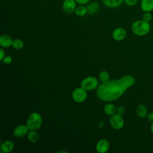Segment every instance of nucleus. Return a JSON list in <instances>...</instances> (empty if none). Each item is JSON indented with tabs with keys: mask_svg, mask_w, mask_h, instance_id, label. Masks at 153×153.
<instances>
[{
	"mask_svg": "<svg viewBox=\"0 0 153 153\" xmlns=\"http://www.w3.org/2000/svg\"><path fill=\"white\" fill-rule=\"evenodd\" d=\"M136 80L131 75H126L119 79L109 80L99 84L96 94L99 99L112 102L121 97L126 91L135 84Z\"/></svg>",
	"mask_w": 153,
	"mask_h": 153,
	"instance_id": "f257e3e1",
	"label": "nucleus"
},
{
	"mask_svg": "<svg viewBox=\"0 0 153 153\" xmlns=\"http://www.w3.org/2000/svg\"><path fill=\"white\" fill-rule=\"evenodd\" d=\"M151 26L149 22L142 20L134 21L131 25V30L133 33L139 36L146 35L150 31Z\"/></svg>",
	"mask_w": 153,
	"mask_h": 153,
	"instance_id": "f03ea898",
	"label": "nucleus"
},
{
	"mask_svg": "<svg viewBox=\"0 0 153 153\" xmlns=\"http://www.w3.org/2000/svg\"><path fill=\"white\" fill-rule=\"evenodd\" d=\"M42 119L41 115L38 112H32L28 117L26 125L29 130H38L41 126Z\"/></svg>",
	"mask_w": 153,
	"mask_h": 153,
	"instance_id": "7ed1b4c3",
	"label": "nucleus"
},
{
	"mask_svg": "<svg viewBox=\"0 0 153 153\" xmlns=\"http://www.w3.org/2000/svg\"><path fill=\"white\" fill-rule=\"evenodd\" d=\"M99 81L94 76H88L83 79L81 82V87L87 91L93 90L97 88Z\"/></svg>",
	"mask_w": 153,
	"mask_h": 153,
	"instance_id": "20e7f679",
	"label": "nucleus"
},
{
	"mask_svg": "<svg viewBox=\"0 0 153 153\" xmlns=\"http://www.w3.org/2000/svg\"><path fill=\"white\" fill-rule=\"evenodd\" d=\"M73 100L76 103H82L84 102L87 97V90L83 88L78 87L75 88L72 94Z\"/></svg>",
	"mask_w": 153,
	"mask_h": 153,
	"instance_id": "39448f33",
	"label": "nucleus"
},
{
	"mask_svg": "<svg viewBox=\"0 0 153 153\" xmlns=\"http://www.w3.org/2000/svg\"><path fill=\"white\" fill-rule=\"evenodd\" d=\"M109 123L113 128L115 130H120L124 127V120L121 115L117 113L111 115Z\"/></svg>",
	"mask_w": 153,
	"mask_h": 153,
	"instance_id": "423d86ee",
	"label": "nucleus"
},
{
	"mask_svg": "<svg viewBox=\"0 0 153 153\" xmlns=\"http://www.w3.org/2000/svg\"><path fill=\"white\" fill-rule=\"evenodd\" d=\"M76 4L75 0H64L62 3V9L65 13L71 14L74 13Z\"/></svg>",
	"mask_w": 153,
	"mask_h": 153,
	"instance_id": "0eeeda50",
	"label": "nucleus"
},
{
	"mask_svg": "<svg viewBox=\"0 0 153 153\" xmlns=\"http://www.w3.org/2000/svg\"><path fill=\"white\" fill-rule=\"evenodd\" d=\"M110 147L109 141L105 139H102L99 140L96 145V149L99 153H105L106 152Z\"/></svg>",
	"mask_w": 153,
	"mask_h": 153,
	"instance_id": "6e6552de",
	"label": "nucleus"
},
{
	"mask_svg": "<svg viewBox=\"0 0 153 153\" xmlns=\"http://www.w3.org/2000/svg\"><path fill=\"white\" fill-rule=\"evenodd\" d=\"M112 38L117 41H120L127 36V31L123 27H117L112 32Z\"/></svg>",
	"mask_w": 153,
	"mask_h": 153,
	"instance_id": "1a4fd4ad",
	"label": "nucleus"
},
{
	"mask_svg": "<svg viewBox=\"0 0 153 153\" xmlns=\"http://www.w3.org/2000/svg\"><path fill=\"white\" fill-rule=\"evenodd\" d=\"M29 131V129L27 125L21 124L17 126L14 131L13 135L16 137H22L25 135H26Z\"/></svg>",
	"mask_w": 153,
	"mask_h": 153,
	"instance_id": "9d476101",
	"label": "nucleus"
},
{
	"mask_svg": "<svg viewBox=\"0 0 153 153\" xmlns=\"http://www.w3.org/2000/svg\"><path fill=\"white\" fill-rule=\"evenodd\" d=\"M14 145L13 142L11 140H7L2 142L1 144V151L3 153H10L14 149Z\"/></svg>",
	"mask_w": 153,
	"mask_h": 153,
	"instance_id": "9b49d317",
	"label": "nucleus"
},
{
	"mask_svg": "<svg viewBox=\"0 0 153 153\" xmlns=\"http://www.w3.org/2000/svg\"><path fill=\"white\" fill-rule=\"evenodd\" d=\"M13 40L8 34H2L0 36V45L4 48H8L12 45Z\"/></svg>",
	"mask_w": 153,
	"mask_h": 153,
	"instance_id": "f8f14e48",
	"label": "nucleus"
},
{
	"mask_svg": "<svg viewBox=\"0 0 153 153\" xmlns=\"http://www.w3.org/2000/svg\"><path fill=\"white\" fill-rule=\"evenodd\" d=\"M140 7L143 12H151L153 10V0H141Z\"/></svg>",
	"mask_w": 153,
	"mask_h": 153,
	"instance_id": "ddd939ff",
	"label": "nucleus"
},
{
	"mask_svg": "<svg viewBox=\"0 0 153 153\" xmlns=\"http://www.w3.org/2000/svg\"><path fill=\"white\" fill-rule=\"evenodd\" d=\"M86 8L87 10V14L90 15H93L98 12L100 6L99 3L94 1L87 4Z\"/></svg>",
	"mask_w": 153,
	"mask_h": 153,
	"instance_id": "4468645a",
	"label": "nucleus"
},
{
	"mask_svg": "<svg viewBox=\"0 0 153 153\" xmlns=\"http://www.w3.org/2000/svg\"><path fill=\"white\" fill-rule=\"evenodd\" d=\"M102 1L106 7L111 8H117L124 2V0H102Z\"/></svg>",
	"mask_w": 153,
	"mask_h": 153,
	"instance_id": "2eb2a0df",
	"label": "nucleus"
},
{
	"mask_svg": "<svg viewBox=\"0 0 153 153\" xmlns=\"http://www.w3.org/2000/svg\"><path fill=\"white\" fill-rule=\"evenodd\" d=\"M27 136L28 140L32 143H36V142L38 141L39 139V134L36 132V130H29L28 133L27 134Z\"/></svg>",
	"mask_w": 153,
	"mask_h": 153,
	"instance_id": "dca6fc26",
	"label": "nucleus"
},
{
	"mask_svg": "<svg viewBox=\"0 0 153 153\" xmlns=\"http://www.w3.org/2000/svg\"><path fill=\"white\" fill-rule=\"evenodd\" d=\"M105 113L109 116H111L117 112V107L112 103H108L104 106Z\"/></svg>",
	"mask_w": 153,
	"mask_h": 153,
	"instance_id": "f3484780",
	"label": "nucleus"
},
{
	"mask_svg": "<svg viewBox=\"0 0 153 153\" xmlns=\"http://www.w3.org/2000/svg\"><path fill=\"white\" fill-rule=\"evenodd\" d=\"M136 113L137 114V115L142 118H143L145 117H146L147 114H148V111H147V108H146V106L144 105L140 104L139 105L136 109Z\"/></svg>",
	"mask_w": 153,
	"mask_h": 153,
	"instance_id": "a211bd4d",
	"label": "nucleus"
},
{
	"mask_svg": "<svg viewBox=\"0 0 153 153\" xmlns=\"http://www.w3.org/2000/svg\"><path fill=\"white\" fill-rule=\"evenodd\" d=\"M74 13L75 15L78 17H83L87 14V10L86 7L84 6V5H79L76 7Z\"/></svg>",
	"mask_w": 153,
	"mask_h": 153,
	"instance_id": "6ab92c4d",
	"label": "nucleus"
},
{
	"mask_svg": "<svg viewBox=\"0 0 153 153\" xmlns=\"http://www.w3.org/2000/svg\"><path fill=\"white\" fill-rule=\"evenodd\" d=\"M11 46L16 50H21L24 47V42L21 39L16 38L13 40Z\"/></svg>",
	"mask_w": 153,
	"mask_h": 153,
	"instance_id": "aec40b11",
	"label": "nucleus"
},
{
	"mask_svg": "<svg viewBox=\"0 0 153 153\" xmlns=\"http://www.w3.org/2000/svg\"><path fill=\"white\" fill-rule=\"evenodd\" d=\"M99 79L102 82H107L110 79V74L106 71H102L99 74Z\"/></svg>",
	"mask_w": 153,
	"mask_h": 153,
	"instance_id": "412c9836",
	"label": "nucleus"
},
{
	"mask_svg": "<svg viewBox=\"0 0 153 153\" xmlns=\"http://www.w3.org/2000/svg\"><path fill=\"white\" fill-rule=\"evenodd\" d=\"M152 18V16L150 12H144L142 16V19L146 22H149Z\"/></svg>",
	"mask_w": 153,
	"mask_h": 153,
	"instance_id": "4be33fe9",
	"label": "nucleus"
},
{
	"mask_svg": "<svg viewBox=\"0 0 153 153\" xmlns=\"http://www.w3.org/2000/svg\"><path fill=\"white\" fill-rule=\"evenodd\" d=\"M138 0H124L125 4L129 7H133L137 4Z\"/></svg>",
	"mask_w": 153,
	"mask_h": 153,
	"instance_id": "5701e85b",
	"label": "nucleus"
},
{
	"mask_svg": "<svg viewBox=\"0 0 153 153\" xmlns=\"http://www.w3.org/2000/svg\"><path fill=\"white\" fill-rule=\"evenodd\" d=\"M126 112V109L124 106H119L117 108V113L123 115Z\"/></svg>",
	"mask_w": 153,
	"mask_h": 153,
	"instance_id": "b1692460",
	"label": "nucleus"
},
{
	"mask_svg": "<svg viewBox=\"0 0 153 153\" xmlns=\"http://www.w3.org/2000/svg\"><path fill=\"white\" fill-rule=\"evenodd\" d=\"M12 57L10 56H5L4 57V59H3V60L2 61L5 64H7V65H9L10 64L11 62H12Z\"/></svg>",
	"mask_w": 153,
	"mask_h": 153,
	"instance_id": "393cba45",
	"label": "nucleus"
},
{
	"mask_svg": "<svg viewBox=\"0 0 153 153\" xmlns=\"http://www.w3.org/2000/svg\"><path fill=\"white\" fill-rule=\"evenodd\" d=\"M77 4L79 5H85L88 4L91 0H75Z\"/></svg>",
	"mask_w": 153,
	"mask_h": 153,
	"instance_id": "a878e982",
	"label": "nucleus"
},
{
	"mask_svg": "<svg viewBox=\"0 0 153 153\" xmlns=\"http://www.w3.org/2000/svg\"><path fill=\"white\" fill-rule=\"evenodd\" d=\"M5 57V51L3 50L2 48H0V60H1V61H2Z\"/></svg>",
	"mask_w": 153,
	"mask_h": 153,
	"instance_id": "bb28decb",
	"label": "nucleus"
},
{
	"mask_svg": "<svg viewBox=\"0 0 153 153\" xmlns=\"http://www.w3.org/2000/svg\"><path fill=\"white\" fill-rule=\"evenodd\" d=\"M146 118L148 121L152 123L153 122V112H149L147 114Z\"/></svg>",
	"mask_w": 153,
	"mask_h": 153,
	"instance_id": "cd10ccee",
	"label": "nucleus"
},
{
	"mask_svg": "<svg viewBox=\"0 0 153 153\" xmlns=\"http://www.w3.org/2000/svg\"><path fill=\"white\" fill-rule=\"evenodd\" d=\"M150 130H151V131L153 133V122L152 123V124H151V126H150Z\"/></svg>",
	"mask_w": 153,
	"mask_h": 153,
	"instance_id": "c85d7f7f",
	"label": "nucleus"
},
{
	"mask_svg": "<svg viewBox=\"0 0 153 153\" xmlns=\"http://www.w3.org/2000/svg\"><path fill=\"white\" fill-rule=\"evenodd\" d=\"M40 1H45V0H40Z\"/></svg>",
	"mask_w": 153,
	"mask_h": 153,
	"instance_id": "c756f323",
	"label": "nucleus"
},
{
	"mask_svg": "<svg viewBox=\"0 0 153 153\" xmlns=\"http://www.w3.org/2000/svg\"><path fill=\"white\" fill-rule=\"evenodd\" d=\"M152 55H153V51H152Z\"/></svg>",
	"mask_w": 153,
	"mask_h": 153,
	"instance_id": "7c9ffc66",
	"label": "nucleus"
}]
</instances>
